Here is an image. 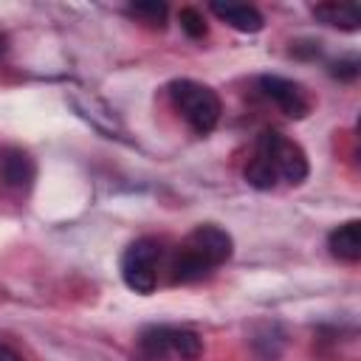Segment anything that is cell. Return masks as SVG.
<instances>
[{"instance_id":"e0dca14e","label":"cell","mask_w":361,"mask_h":361,"mask_svg":"<svg viewBox=\"0 0 361 361\" xmlns=\"http://www.w3.org/2000/svg\"><path fill=\"white\" fill-rule=\"evenodd\" d=\"M6 51H8V37H6V34H0V56H3Z\"/></svg>"},{"instance_id":"6da1fadb","label":"cell","mask_w":361,"mask_h":361,"mask_svg":"<svg viewBox=\"0 0 361 361\" xmlns=\"http://www.w3.org/2000/svg\"><path fill=\"white\" fill-rule=\"evenodd\" d=\"M166 90H169V99H172L175 110L183 116V121L197 135H206L217 127L223 104H220V96L212 87H206L200 82H192V79H175V82H169Z\"/></svg>"},{"instance_id":"5bb4252c","label":"cell","mask_w":361,"mask_h":361,"mask_svg":"<svg viewBox=\"0 0 361 361\" xmlns=\"http://www.w3.org/2000/svg\"><path fill=\"white\" fill-rule=\"evenodd\" d=\"M178 20H180V28L192 37V39H200V37H206V20H203V14L197 11V8H180L178 11Z\"/></svg>"},{"instance_id":"9c48e42d","label":"cell","mask_w":361,"mask_h":361,"mask_svg":"<svg viewBox=\"0 0 361 361\" xmlns=\"http://www.w3.org/2000/svg\"><path fill=\"white\" fill-rule=\"evenodd\" d=\"M310 14L319 23L341 28V31H355L361 25V8L355 3H316L310 6Z\"/></svg>"},{"instance_id":"4fadbf2b","label":"cell","mask_w":361,"mask_h":361,"mask_svg":"<svg viewBox=\"0 0 361 361\" xmlns=\"http://www.w3.org/2000/svg\"><path fill=\"white\" fill-rule=\"evenodd\" d=\"M130 14L133 17H138V20H144L147 25H152V28H164L166 25V6L164 3H133L130 6Z\"/></svg>"},{"instance_id":"52a82bcc","label":"cell","mask_w":361,"mask_h":361,"mask_svg":"<svg viewBox=\"0 0 361 361\" xmlns=\"http://www.w3.org/2000/svg\"><path fill=\"white\" fill-rule=\"evenodd\" d=\"M223 23H228L234 31H243V34H257L262 31L265 20L262 14L254 8V6H245V3H212L209 6Z\"/></svg>"},{"instance_id":"7a4b0ae2","label":"cell","mask_w":361,"mask_h":361,"mask_svg":"<svg viewBox=\"0 0 361 361\" xmlns=\"http://www.w3.org/2000/svg\"><path fill=\"white\" fill-rule=\"evenodd\" d=\"M257 155H262L274 166L276 178H285L293 186H299L307 178V172H310L305 149L296 141L285 138L279 130H262L259 133V138H257Z\"/></svg>"},{"instance_id":"277c9868","label":"cell","mask_w":361,"mask_h":361,"mask_svg":"<svg viewBox=\"0 0 361 361\" xmlns=\"http://www.w3.org/2000/svg\"><path fill=\"white\" fill-rule=\"evenodd\" d=\"M186 248H192L195 254H200L212 268L223 265L226 259H231V251H234V240L226 228L214 226V223H200L195 226V231L186 237L183 243Z\"/></svg>"},{"instance_id":"2e32d148","label":"cell","mask_w":361,"mask_h":361,"mask_svg":"<svg viewBox=\"0 0 361 361\" xmlns=\"http://www.w3.org/2000/svg\"><path fill=\"white\" fill-rule=\"evenodd\" d=\"M0 361H23V355L14 347H8V344L0 341Z\"/></svg>"},{"instance_id":"7c38bea8","label":"cell","mask_w":361,"mask_h":361,"mask_svg":"<svg viewBox=\"0 0 361 361\" xmlns=\"http://www.w3.org/2000/svg\"><path fill=\"white\" fill-rule=\"evenodd\" d=\"M245 180H248L254 189H274V186H276V172H274V166H271L262 155L254 152L251 164L245 166Z\"/></svg>"},{"instance_id":"30bf717a","label":"cell","mask_w":361,"mask_h":361,"mask_svg":"<svg viewBox=\"0 0 361 361\" xmlns=\"http://www.w3.org/2000/svg\"><path fill=\"white\" fill-rule=\"evenodd\" d=\"M172 282H197V279H203L206 274H212V265L200 257V254H195L192 248H186V245H180L178 248V254H175V259H172Z\"/></svg>"},{"instance_id":"8fae6325","label":"cell","mask_w":361,"mask_h":361,"mask_svg":"<svg viewBox=\"0 0 361 361\" xmlns=\"http://www.w3.org/2000/svg\"><path fill=\"white\" fill-rule=\"evenodd\" d=\"M166 338H169V355H178L183 361H195L203 353V341L195 330L186 327H166Z\"/></svg>"},{"instance_id":"5b68a950","label":"cell","mask_w":361,"mask_h":361,"mask_svg":"<svg viewBox=\"0 0 361 361\" xmlns=\"http://www.w3.org/2000/svg\"><path fill=\"white\" fill-rule=\"evenodd\" d=\"M262 93L288 116V118H305L310 113V99L305 96L302 85L285 76H259Z\"/></svg>"},{"instance_id":"9a60e30c","label":"cell","mask_w":361,"mask_h":361,"mask_svg":"<svg viewBox=\"0 0 361 361\" xmlns=\"http://www.w3.org/2000/svg\"><path fill=\"white\" fill-rule=\"evenodd\" d=\"M330 73L336 76V79H355L358 76V62L355 59H341V62H333L330 65Z\"/></svg>"},{"instance_id":"3957f363","label":"cell","mask_w":361,"mask_h":361,"mask_svg":"<svg viewBox=\"0 0 361 361\" xmlns=\"http://www.w3.org/2000/svg\"><path fill=\"white\" fill-rule=\"evenodd\" d=\"M158 259H161V243L152 237H141L130 243L121 254V279L135 293H152L158 285Z\"/></svg>"},{"instance_id":"ba28073f","label":"cell","mask_w":361,"mask_h":361,"mask_svg":"<svg viewBox=\"0 0 361 361\" xmlns=\"http://www.w3.org/2000/svg\"><path fill=\"white\" fill-rule=\"evenodd\" d=\"M327 248L333 257H338L344 262H358L361 259V223L347 220L344 226L333 228L327 234Z\"/></svg>"},{"instance_id":"8992f818","label":"cell","mask_w":361,"mask_h":361,"mask_svg":"<svg viewBox=\"0 0 361 361\" xmlns=\"http://www.w3.org/2000/svg\"><path fill=\"white\" fill-rule=\"evenodd\" d=\"M0 172H3V180L17 189V192H28L34 186V178H37V164L28 152L23 149H6L3 161H0Z\"/></svg>"}]
</instances>
